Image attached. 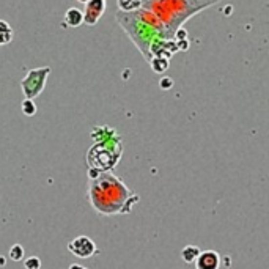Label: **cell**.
<instances>
[{"mask_svg":"<svg viewBox=\"0 0 269 269\" xmlns=\"http://www.w3.org/2000/svg\"><path fill=\"white\" fill-rule=\"evenodd\" d=\"M5 263H6V261H5V257H0V266H5Z\"/></svg>","mask_w":269,"mask_h":269,"instance_id":"e0dca14e","label":"cell"},{"mask_svg":"<svg viewBox=\"0 0 269 269\" xmlns=\"http://www.w3.org/2000/svg\"><path fill=\"white\" fill-rule=\"evenodd\" d=\"M10 258L13 261H21L24 258V255H25V250H24V247L21 246V244H14L11 246V249H10Z\"/></svg>","mask_w":269,"mask_h":269,"instance_id":"5bb4252c","label":"cell"},{"mask_svg":"<svg viewBox=\"0 0 269 269\" xmlns=\"http://www.w3.org/2000/svg\"><path fill=\"white\" fill-rule=\"evenodd\" d=\"M142 2H144V0H142Z\"/></svg>","mask_w":269,"mask_h":269,"instance_id":"d6986e66","label":"cell"},{"mask_svg":"<svg viewBox=\"0 0 269 269\" xmlns=\"http://www.w3.org/2000/svg\"><path fill=\"white\" fill-rule=\"evenodd\" d=\"M51 71L52 69L49 66L33 68V69L28 71L27 76L21 81V88H22V93H24L25 99H35L42 93Z\"/></svg>","mask_w":269,"mask_h":269,"instance_id":"277c9868","label":"cell"},{"mask_svg":"<svg viewBox=\"0 0 269 269\" xmlns=\"http://www.w3.org/2000/svg\"><path fill=\"white\" fill-rule=\"evenodd\" d=\"M221 268V255L216 250H205L195 260V269H219Z\"/></svg>","mask_w":269,"mask_h":269,"instance_id":"52a82bcc","label":"cell"},{"mask_svg":"<svg viewBox=\"0 0 269 269\" xmlns=\"http://www.w3.org/2000/svg\"><path fill=\"white\" fill-rule=\"evenodd\" d=\"M105 11V0H88L85 3V11H83V22L93 27L98 24V21Z\"/></svg>","mask_w":269,"mask_h":269,"instance_id":"8992f818","label":"cell"},{"mask_svg":"<svg viewBox=\"0 0 269 269\" xmlns=\"http://www.w3.org/2000/svg\"><path fill=\"white\" fill-rule=\"evenodd\" d=\"M13 40V28L6 21L0 19V46H5Z\"/></svg>","mask_w":269,"mask_h":269,"instance_id":"30bf717a","label":"cell"},{"mask_svg":"<svg viewBox=\"0 0 269 269\" xmlns=\"http://www.w3.org/2000/svg\"><path fill=\"white\" fill-rule=\"evenodd\" d=\"M117 21L118 24L122 25L123 30L127 33V37L137 46L140 54L146 59V62L153 60V55H151L153 44L162 40L170 41L164 24H162L159 18L150 10L140 8L132 13L118 11Z\"/></svg>","mask_w":269,"mask_h":269,"instance_id":"7a4b0ae2","label":"cell"},{"mask_svg":"<svg viewBox=\"0 0 269 269\" xmlns=\"http://www.w3.org/2000/svg\"><path fill=\"white\" fill-rule=\"evenodd\" d=\"M68 250L77 258H90L98 253L96 244L88 236H77L68 243Z\"/></svg>","mask_w":269,"mask_h":269,"instance_id":"5b68a950","label":"cell"},{"mask_svg":"<svg viewBox=\"0 0 269 269\" xmlns=\"http://www.w3.org/2000/svg\"><path fill=\"white\" fill-rule=\"evenodd\" d=\"M88 198L91 207L104 216L126 214L139 202V197L112 173H98L95 178H90Z\"/></svg>","mask_w":269,"mask_h":269,"instance_id":"6da1fadb","label":"cell"},{"mask_svg":"<svg viewBox=\"0 0 269 269\" xmlns=\"http://www.w3.org/2000/svg\"><path fill=\"white\" fill-rule=\"evenodd\" d=\"M219 2L221 0H144L142 8L150 10L159 18L168 40L173 41L187 19Z\"/></svg>","mask_w":269,"mask_h":269,"instance_id":"3957f363","label":"cell"},{"mask_svg":"<svg viewBox=\"0 0 269 269\" xmlns=\"http://www.w3.org/2000/svg\"><path fill=\"white\" fill-rule=\"evenodd\" d=\"M83 22V13L79 8H69L65 13L63 27H79Z\"/></svg>","mask_w":269,"mask_h":269,"instance_id":"ba28073f","label":"cell"},{"mask_svg":"<svg viewBox=\"0 0 269 269\" xmlns=\"http://www.w3.org/2000/svg\"><path fill=\"white\" fill-rule=\"evenodd\" d=\"M21 109H22V113L27 117H33L38 112V107L33 103V99H24L22 104H21Z\"/></svg>","mask_w":269,"mask_h":269,"instance_id":"4fadbf2b","label":"cell"},{"mask_svg":"<svg viewBox=\"0 0 269 269\" xmlns=\"http://www.w3.org/2000/svg\"><path fill=\"white\" fill-rule=\"evenodd\" d=\"M202 253V250L198 249L197 246H186L181 250V258L186 261V263H195V260L198 258V255Z\"/></svg>","mask_w":269,"mask_h":269,"instance_id":"8fae6325","label":"cell"},{"mask_svg":"<svg viewBox=\"0 0 269 269\" xmlns=\"http://www.w3.org/2000/svg\"><path fill=\"white\" fill-rule=\"evenodd\" d=\"M150 63L153 71H156V73H164L168 68V59H166V57H154Z\"/></svg>","mask_w":269,"mask_h":269,"instance_id":"7c38bea8","label":"cell"},{"mask_svg":"<svg viewBox=\"0 0 269 269\" xmlns=\"http://www.w3.org/2000/svg\"><path fill=\"white\" fill-rule=\"evenodd\" d=\"M77 2H81V3H87L88 0H77Z\"/></svg>","mask_w":269,"mask_h":269,"instance_id":"ac0fdd59","label":"cell"},{"mask_svg":"<svg viewBox=\"0 0 269 269\" xmlns=\"http://www.w3.org/2000/svg\"><path fill=\"white\" fill-rule=\"evenodd\" d=\"M25 269H41V260L38 257H28L24 260Z\"/></svg>","mask_w":269,"mask_h":269,"instance_id":"9a60e30c","label":"cell"},{"mask_svg":"<svg viewBox=\"0 0 269 269\" xmlns=\"http://www.w3.org/2000/svg\"><path fill=\"white\" fill-rule=\"evenodd\" d=\"M68 269H88V268H85V266H82L79 263H73V265H69Z\"/></svg>","mask_w":269,"mask_h":269,"instance_id":"2e32d148","label":"cell"},{"mask_svg":"<svg viewBox=\"0 0 269 269\" xmlns=\"http://www.w3.org/2000/svg\"><path fill=\"white\" fill-rule=\"evenodd\" d=\"M142 0H117L118 10L123 13H132L142 8Z\"/></svg>","mask_w":269,"mask_h":269,"instance_id":"9c48e42d","label":"cell"}]
</instances>
